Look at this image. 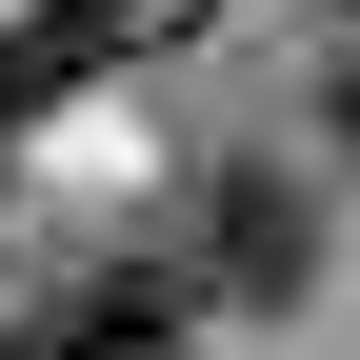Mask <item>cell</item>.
Returning a JSON list of instances; mask_svg holds the SVG:
<instances>
[{
  "label": "cell",
  "instance_id": "1",
  "mask_svg": "<svg viewBox=\"0 0 360 360\" xmlns=\"http://www.w3.org/2000/svg\"><path fill=\"white\" fill-rule=\"evenodd\" d=\"M180 281L240 300V321H281V300L321 281V200H300L281 160H200V180H180Z\"/></svg>",
  "mask_w": 360,
  "mask_h": 360
},
{
  "label": "cell",
  "instance_id": "2",
  "mask_svg": "<svg viewBox=\"0 0 360 360\" xmlns=\"http://www.w3.org/2000/svg\"><path fill=\"white\" fill-rule=\"evenodd\" d=\"M180 321H200V281H180L160 240L80 260V281H40L20 321H0V360H180Z\"/></svg>",
  "mask_w": 360,
  "mask_h": 360
},
{
  "label": "cell",
  "instance_id": "3",
  "mask_svg": "<svg viewBox=\"0 0 360 360\" xmlns=\"http://www.w3.org/2000/svg\"><path fill=\"white\" fill-rule=\"evenodd\" d=\"M340 141H360V60H340Z\"/></svg>",
  "mask_w": 360,
  "mask_h": 360
}]
</instances>
